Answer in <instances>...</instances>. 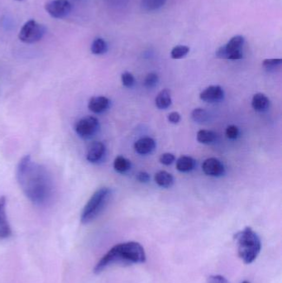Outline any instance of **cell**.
<instances>
[{
  "instance_id": "cell-1",
  "label": "cell",
  "mask_w": 282,
  "mask_h": 283,
  "mask_svg": "<svg viewBox=\"0 0 282 283\" xmlns=\"http://www.w3.org/2000/svg\"><path fill=\"white\" fill-rule=\"evenodd\" d=\"M17 179L22 192L33 204L43 206L52 198L54 187L52 177L47 169L33 162L30 156L20 160Z\"/></svg>"
},
{
  "instance_id": "cell-2",
  "label": "cell",
  "mask_w": 282,
  "mask_h": 283,
  "mask_svg": "<svg viewBox=\"0 0 282 283\" xmlns=\"http://www.w3.org/2000/svg\"><path fill=\"white\" fill-rule=\"evenodd\" d=\"M146 261V253L143 246L137 242L118 244L103 256L94 267V272L99 273L116 264H143Z\"/></svg>"
},
{
  "instance_id": "cell-3",
  "label": "cell",
  "mask_w": 282,
  "mask_h": 283,
  "mask_svg": "<svg viewBox=\"0 0 282 283\" xmlns=\"http://www.w3.org/2000/svg\"><path fill=\"white\" fill-rule=\"evenodd\" d=\"M239 258L246 264L253 263L262 248L261 239L252 228L246 227L235 235Z\"/></svg>"
},
{
  "instance_id": "cell-4",
  "label": "cell",
  "mask_w": 282,
  "mask_h": 283,
  "mask_svg": "<svg viewBox=\"0 0 282 283\" xmlns=\"http://www.w3.org/2000/svg\"><path fill=\"white\" fill-rule=\"evenodd\" d=\"M111 197V190L108 187H101L94 193L84 209L80 220L82 224H89L101 214Z\"/></svg>"
},
{
  "instance_id": "cell-5",
  "label": "cell",
  "mask_w": 282,
  "mask_h": 283,
  "mask_svg": "<svg viewBox=\"0 0 282 283\" xmlns=\"http://www.w3.org/2000/svg\"><path fill=\"white\" fill-rule=\"evenodd\" d=\"M244 39L243 36H234L230 39L227 44L219 47L217 50L216 57L220 59H228V60H239L243 58L241 48L244 44Z\"/></svg>"
},
{
  "instance_id": "cell-6",
  "label": "cell",
  "mask_w": 282,
  "mask_h": 283,
  "mask_svg": "<svg viewBox=\"0 0 282 283\" xmlns=\"http://www.w3.org/2000/svg\"><path fill=\"white\" fill-rule=\"evenodd\" d=\"M45 33V28L41 24H39L34 20H29L22 26L20 30V40L24 43H35L40 41Z\"/></svg>"
},
{
  "instance_id": "cell-7",
  "label": "cell",
  "mask_w": 282,
  "mask_h": 283,
  "mask_svg": "<svg viewBox=\"0 0 282 283\" xmlns=\"http://www.w3.org/2000/svg\"><path fill=\"white\" fill-rule=\"evenodd\" d=\"M99 129V122L98 118L93 116H87L77 122L75 126V130L77 134L83 138H90L93 137Z\"/></svg>"
},
{
  "instance_id": "cell-8",
  "label": "cell",
  "mask_w": 282,
  "mask_h": 283,
  "mask_svg": "<svg viewBox=\"0 0 282 283\" xmlns=\"http://www.w3.org/2000/svg\"><path fill=\"white\" fill-rule=\"evenodd\" d=\"M45 8L53 18L62 19L72 11V3L68 0H52L45 5Z\"/></svg>"
},
{
  "instance_id": "cell-9",
  "label": "cell",
  "mask_w": 282,
  "mask_h": 283,
  "mask_svg": "<svg viewBox=\"0 0 282 283\" xmlns=\"http://www.w3.org/2000/svg\"><path fill=\"white\" fill-rule=\"evenodd\" d=\"M203 171L210 176H221L225 174V166L221 161L211 157L206 159L202 165Z\"/></svg>"
},
{
  "instance_id": "cell-10",
  "label": "cell",
  "mask_w": 282,
  "mask_h": 283,
  "mask_svg": "<svg viewBox=\"0 0 282 283\" xmlns=\"http://www.w3.org/2000/svg\"><path fill=\"white\" fill-rule=\"evenodd\" d=\"M200 99L208 103L221 101L225 97V91L219 85H211L200 93Z\"/></svg>"
},
{
  "instance_id": "cell-11",
  "label": "cell",
  "mask_w": 282,
  "mask_h": 283,
  "mask_svg": "<svg viewBox=\"0 0 282 283\" xmlns=\"http://www.w3.org/2000/svg\"><path fill=\"white\" fill-rule=\"evenodd\" d=\"M11 227L9 226L6 214L5 196L0 197V239H7L11 236Z\"/></svg>"
},
{
  "instance_id": "cell-12",
  "label": "cell",
  "mask_w": 282,
  "mask_h": 283,
  "mask_svg": "<svg viewBox=\"0 0 282 283\" xmlns=\"http://www.w3.org/2000/svg\"><path fill=\"white\" fill-rule=\"evenodd\" d=\"M106 148L101 142H94L88 148L86 159L91 163H97L104 158Z\"/></svg>"
},
{
  "instance_id": "cell-13",
  "label": "cell",
  "mask_w": 282,
  "mask_h": 283,
  "mask_svg": "<svg viewBox=\"0 0 282 283\" xmlns=\"http://www.w3.org/2000/svg\"><path fill=\"white\" fill-rule=\"evenodd\" d=\"M110 100L107 97L94 96L90 99L88 107L93 113H102L110 108Z\"/></svg>"
},
{
  "instance_id": "cell-14",
  "label": "cell",
  "mask_w": 282,
  "mask_h": 283,
  "mask_svg": "<svg viewBox=\"0 0 282 283\" xmlns=\"http://www.w3.org/2000/svg\"><path fill=\"white\" fill-rule=\"evenodd\" d=\"M156 149V142L149 137L140 138L134 144L135 151L141 155L150 154Z\"/></svg>"
},
{
  "instance_id": "cell-15",
  "label": "cell",
  "mask_w": 282,
  "mask_h": 283,
  "mask_svg": "<svg viewBox=\"0 0 282 283\" xmlns=\"http://www.w3.org/2000/svg\"><path fill=\"white\" fill-rule=\"evenodd\" d=\"M252 106L258 112H265L270 107V99L264 94H256L252 98Z\"/></svg>"
},
{
  "instance_id": "cell-16",
  "label": "cell",
  "mask_w": 282,
  "mask_h": 283,
  "mask_svg": "<svg viewBox=\"0 0 282 283\" xmlns=\"http://www.w3.org/2000/svg\"><path fill=\"white\" fill-rule=\"evenodd\" d=\"M172 103L171 100V94H170V90L164 89L160 92L156 99H155V104L156 107L160 110H167V108L170 107Z\"/></svg>"
},
{
  "instance_id": "cell-17",
  "label": "cell",
  "mask_w": 282,
  "mask_h": 283,
  "mask_svg": "<svg viewBox=\"0 0 282 283\" xmlns=\"http://www.w3.org/2000/svg\"><path fill=\"white\" fill-rule=\"evenodd\" d=\"M196 161L189 156H182L176 162V169L181 172H189L194 170Z\"/></svg>"
},
{
  "instance_id": "cell-18",
  "label": "cell",
  "mask_w": 282,
  "mask_h": 283,
  "mask_svg": "<svg viewBox=\"0 0 282 283\" xmlns=\"http://www.w3.org/2000/svg\"><path fill=\"white\" fill-rule=\"evenodd\" d=\"M155 182L159 187L170 188L174 184V177L166 170H161L155 175Z\"/></svg>"
},
{
  "instance_id": "cell-19",
  "label": "cell",
  "mask_w": 282,
  "mask_h": 283,
  "mask_svg": "<svg viewBox=\"0 0 282 283\" xmlns=\"http://www.w3.org/2000/svg\"><path fill=\"white\" fill-rule=\"evenodd\" d=\"M113 168L118 173H125L131 168V162L123 156H118L113 162Z\"/></svg>"
},
{
  "instance_id": "cell-20",
  "label": "cell",
  "mask_w": 282,
  "mask_h": 283,
  "mask_svg": "<svg viewBox=\"0 0 282 283\" xmlns=\"http://www.w3.org/2000/svg\"><path fill=\"white\" fill-rule=\"evenodd\" d=\"M216 133L211 130H200L197 133V140L200 143L209 144L214 143L216 139Z\"/></svg>"
},
{
  "instance_id": "cell-21",
  "label": "cell",
  "mask_w": 282,
  "mask_h": 283,
  "mask_svg": "<svg viewBox=\"0 0 282 283\" xmlns=\"http://www.w3.org/2000/svg\"><path fill=\"white\" fill-rule=\"evenodd\" d=\"M107 50V43L103 38H96L91 45V52L94 55L104 54Z\"/></svg>"
},
{
  "instance_id": "cell-22",
  "label": "cell",
  "mask_w": 282,
  "mask_h": 283,
  "mask_svg": "<svg viewBox=\"0 0 282 283\" xmlns=\"http://www.w3.org/2000/svg\"><path fill=\"white\" fill-rule=\"evenodd\" d=\"M167 0H142V7L146 11H154L164 5Z\"/></svg>"
},
{
  "instance_id": "cell-23",
  "label": "cell",
  "mask_w": 282,
  "mask_h": 283,
  "mask_svg": "<svg viewBox=\"0 0 282 283\" xmlns=\"http://www.w3.org/2000/svg\"><path fill=\"white\" fill-rule=\"evenodd\" d=\"M191 118L196 123L203 124V123H206V122L208 121V118H209V114H208V112L206 110L198 108V109H195V110L192 111Z\"/></svg>"
},
{
  "instance_id": "cell-24",
  "label": "cell",
  "mask_w": 282,
  "mask_h": 283,
  "mask_svg": "<svg viewBox=\"0 0 282 283\" xmlns=\"http://www.w3.org/2000/svg\"><path fill=\"white\" fill-rule=\"evenodd\" d=\"M189 48L187 46H176L171 50L170 56L173 59H181L189 53Z\"/></svg>"
},
{
  "instance_id": "cell-25",
  "label": "cell",
  "mask_w": 282,
  "mask_h": 283,
  "mask_svg": "<svg viewBox=\"0 0 282 283\" xmlns=\"http://www.w3.org/2000/svg\"><path fill=\"white\" fill-rule=\"evenodd\" d=\"M121 80L123 85L127 88H132L135 84L134 76L130 72H124L121 75Z\"/></svg>"
},
{
  "instance_id": "cell-26",
  "label": "cell",
  "mask_w": 282,
  "mask_h": 283,
  "mask_svg": "<svg viewBox=\"0 0 282 283\" xmlns=\"http://www.w3.org/2000/svg\"><path fill=\"white\" fill-rule=\"evenodd\" d=\"M158 80H159V78L156 73H150L146 77L144 85L148 89L153 88L158 83Z\"/></svg>"
},
{
  "instance_id": "cell-27",
  "label": "cell",
  "mask_w": 282,
  "mask_h": 283,
  "mask_svg": "<svg viewBox=\"0 0 282 283\" xmlns=\"http://www.w3.org/2000/svg\"><path fill=\"white\" fill-rule=\"evenodd\" d=\"M282 63V59H266L263 61V65L266 69L274 70L281 66Z\"/></svg>"
},
{
  "instance_id": "cell-28",
  "label": "cell",
  "mask_w": 282,
  "mask_h": 283,
  "mask_svg": "<svg viewBox=\"0 0 282 283\" xmlns=\"http://www.w3.org/2000/svg\"><path fill=\"white\" fill-rule=\"evenodd\" d=\"M239 134V130L238 127L235 126V125H229L227 127V130H226V135H227V138L234 140L236 138H238Z\"/></svg>"
},
{
  "instance_id": "cell-29",
  "label": "cell",
  "mask_w": 282,
  "mask_h": 283,
  "mask_svg": "<svg viewBox=\"0 0 282 283\" xmlns=\"http://www.w3.org/2000/svg\"><path fill=\"white\" fill-rule=\"evenodd\" d=\"M160 162L163 165L169 166L175 162V157L172 153H163L160 157Z\"/></svg>"
},
{
  "instance_id": "cell-30",
  "label": "cell",
  "mask_w": 282,
  "mask_h": 283,
  "mask_svg": "<svg viewBox=\"0 0 282 283\" xmlns=\"http://www.w3.org/2000/svg\"><path fill=\"white\" fill-rule=\"evenodd\" d=\"M208 283H229L228 281L220 275L211 276L208 279Z\"/></svg>"
},
{
  "instance_id": "cell-31",
  "label": "cell",
  "mask_w": 282,
  "mask_h": 283,
  "mask_svg": "<svg viewBox=\"0 0 282 283\" xmlns=\"http://www.w3.org/2000/svg\"><path fill=\"white\" fill-rule=\"evenodd\" d=\"M168 120L171 124H178L179 122L181 121V115L178 112H171L168 114Z\"/></svg>"
},
{
  "instance_id": "cell-32",
  "label": "cell",
  "mask_w": 282,
  "mask_h": 283,
  "mask_svg": "<svg viewBox=\"0 0 282 283\" xmlns=\"http://www.w3.org/2000/svg\"><path fill=\"white\" fill-rule=\"evenodd\" d=\"M137 179L138 182L147 183L150 180V176H149V174L147 173L145 171H141V172L137 174Z\"/></svg>"
},
{
  "instance_id": "cell-33",
  "label": "cell",
  "mask_w": 282,
  "mask_h": 283,
  "mask_svg": "<svg viewBox=\"0 0 282 283\" xmlns=\"http://www.w3.org/2000/svg\"><path fill=\"white\" fill-rule=\"evenodd\" d=\"M250 283L249 282H247V281H244V282H243V283Z\"/></svg>"
},
{
  "instance_id": "cell-34",
  "label": "cell",
  "mask_w": 282,
  "mask_h": 283,
  "mask_svg": "<svg viewBox=\"0 0 282 283\" xmlns=\"http://www.w3.org/2000/svg\"><path fill=\"white\" fill-rule=\"evenodd\" d=\"M17 1H22V0H17Z\"/></svg>"
}]
</instances>
